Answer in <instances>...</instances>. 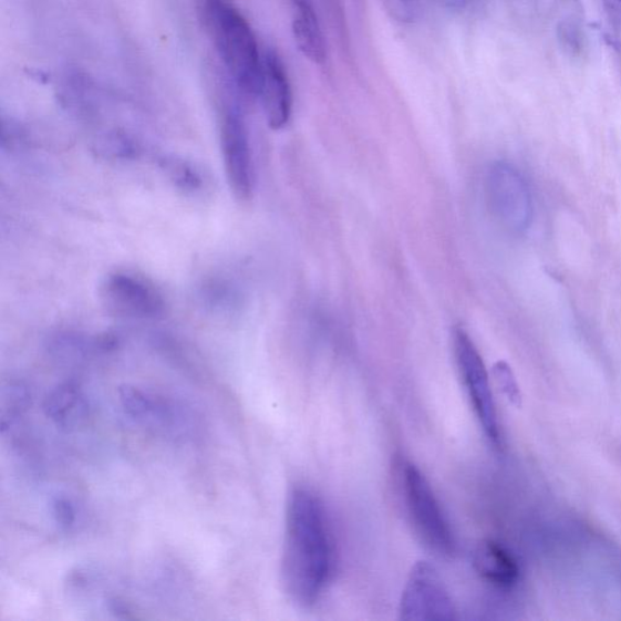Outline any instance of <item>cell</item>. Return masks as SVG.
Returning a JSON list of instances; mask_svg holds the SVG:
<instances>
[{
  "label": "cell",
  "mask_w": 621,
  "mask_h": 621,
  "mask_svg": "<svg viewBox=\"0 0 621 621\" xmlns=\"http://www.w3.org/2000/svg\"><path fill=\"white\" fill-rule=\"evenodd\" d=\"M259 99L270 128L283 130L293 110V95L284 63L272 49L263 54Z\"/></svg>",
  "instance_id": "cell-9"
},
{
  "label": "cell",
  "mask_w": 621,
  "mask_h": 621,
  "mask_svg": "<svg viewBox=\"0 0 621 621\" xmlns=\"http://www.w3.org/2000/svg\"><path fill=\"white\" fill-rule=\"evenodd\" d=\"M333 569V542L323 504L308 488L289 493L282 580L289 599L308 608L320 600Z\"/></svg>",
  "instance_id": "cell-1"
},
{
  "label": "cell",
  "mask_w": 621,
  "mask_h": 621,
  "mask_svg": "<svg viewBox=\"0 0 621 621\" xmlns=\"http://www.w3.org/2000/svg\"><path fill=\"white\" fill-rule=\"evenodd\" d=\"M494 376H496L497 383L501 391L508 399L517 404L521 401V394H519V389L516 383L515 375L511 368L506 362H498L494 365Z\"/></svg>",
  "instance_id": "cell-15"
},
{
  "label": "cell",
  "mask_w": 621,
  "mask_h": 621,
  "mask_svg": "<svg viewBox=\"0 0 621 621\" xmlns=\"http://www.w3.org/2000/svg\"><path fill=\"white\" fill-rule=\"evenodd\" d=\"M434 2L447 9H464L470 0H434Z\"/></svg>",
  "instance_id": "cell-20"
},
{
  "label": "cell",
  "mask_w": 621,
  "mask_h": 621,
  "mask_svg": "<svg viewBox=\"0 0 621 621\" xmlns=\"http://www.w3.org/2000/svg\"><path fill=\"white\" fill-rule=\"evenodd\" d=\"M485 188L494 219L508 232L527 231L534 219V201L522 174L510 163H494L487 172Z\"/></svg>",
  "instance_id": "cell-5"
},
{
  "label": "cell",
  "mask_w": 621,
  "mask_h": 621,
  "mask_svg": "<svg viewBox=\"0 0 621 621\" xmlns=\"http://www.w3.org/2000/svg\"><path fill=\"white\" fill-rule=\"evenodd\" d=\"M85 410L84 399L80 396V392L71 386L61 387L50 399L48 403V411L53 420L61 424L71 423L77 420V414L81 416Z\"/></svg>",
  "instance_id": "cell-12"
},
{
  "label": "cell",
  "mask_w": 621,
  "mask_h": 621,
  "mask_svg": "<svg viewBox=\"0 0 621 621\" xmlns=\"http://www.w3.org/2000/svg\"><path fill=\"white\" fill-rule=\"evenodd\" d=\"M453 349L456 366L479 425L493 445L499 447L500 427L487 368L475 342L462 327L454 329Z\"/></svg>",
  "instance_id": "cell-4"
},
{
  "label": "cell",
  "mask_w": 621,
  "mask_h": 621,
  "mask_svg": "<svg viewBox=\"0 0 621 621\" xmlns=\"http://www.w3.org/2000/svg\"><path fill=\"white\" fill-rule=\"evenodd\" d=\"M210 308L224 310L231 308L235 303V291L222 282L209 283L203 293Z\"/></svg>",
  "instance_id": "cell-14"
},
{
  "label": "cell",
  "mask_w": 621,
  "mask_h": 621,
  "mask_svg": "<svg viewBox=\"0 0 621 621\" xmlns=\"http://www.w3.org/2000/svg\"><path fill=\"white\" fill-rule=\"evenodd\" d=\"M400 619L445 621L455 619V607L437 569L416 562L405 584L399 608Z\"/></svg>",
  "instance_id": "cell-6"
},
{
  "label": "cell",
  "mask_w": 621,
  "mask_h": 621,
  "mask_svg": "<svg viewBox=\"0 0 621 621\" xmlns=\"http://www.w3.org/2000/svg\"><path fill=\"white\" fill-rule=\"evenodd\" d=\"M559 40L562 48L570 55H578L581 52V32L575 21L565 20L560 23Z\"/></svg>",
  "instance_id": "cell-16"
},
{
  "label": "cell",
  "mask_w": 621,
  "mask_h": 621,
  "mask_svg": "<svg viewBox=\"0 0 621 621\" xmlns=\"http://www.w3.org/2000/svg\"><path fill=\"white\" fill-rule=\"evenodd\" d=\"M55 514L58 516V521L63 525H70L73 521V509L72 506L66 500H59L55 504Z\"/></svg>",
  "instance_id": "cell-19"
},
{
  "label": "cell",
  "mask_w": 621,
  "mask_h": 621,
  "mask_svg": "<svg viewBox=\"0 0 621 621\" xmlns=\"http://www.w3.org/2000/svg\"><path fill=\"white\" fill-rule=\"evenodd\" d=\"M386 11L400 22H412L415 18V2L414 0H382Z\"/></svg>",
  "instance_id": "cell-18"
},
{
  "label": "cell",
  "mask_w": 621,
  "mask_h": 621,
  "mask_svg": "<svg viewBox=\"0 0 621 621\" xmlns=\"http://www.w3.org/2000/svg\"><path fill=\"white\" fill-rule=\"evenodd\" d=\"M100 299L112 315L128 320H156L166 311L161 291L144 278L128 272L108 275Z\"/></svg>",
  "instance_id": "cell-7"
},
{
  "label": "cell",
  "mask_w": 621,
  "mask_h": 621,
  "mask_svg": "<svg viewBox=\"0 0 621 621\" xmlns=\"http://www.w3.org/2000/svg\"><path fill=\"white\" fill-rule=\"evenodd\" d=\"M613 42L621 55V0H602Z\"/></svg>",
  "instance_id": "cell-17"
},
{
  "label": "cell",
  "mask_w": 621,
  "mask_h": 621,
  "mask_svg": "<svg viewBox=\"0 0 621 621\" xmlns=\"http://www.w3.org/2000/svg\"><path fill=\"white\" fill-rule=\"evenodd\" d=\"M402 496L411 525L425 547L441 556H452L455 539L445 513L428 480L412 463L402 465Z\"/></svg>",
  "instance_id": "cell-3"
},
{
  "label": "cell",
  "mask_w": 621,
  "mask_h": 621,
  "mask_svg": "<svg viewBox=\"0 0 621 621\" xmlns=\"http://www.w3.org/2000/svg\"><path fill=\"white\" fill-rule=\"evenodd\" d=\"M206 17L214 45L237 92L248 100L259 97L263 55L249 22L227 0H207Z\"/></svg>",
  "instance_id": "cell-2"
},
{
  "label": "cell",
  "mask_w": 621,
  "mask_h": 621,
  "mask_svg": "<svg viewBox=\"0 0 621 621\" xmlns=\"http://www.w3.org/2000/svg\"><path fill=\"white\" fill-rule=\"evenodd\" d=\"M220 144L227 183L239 200H249L255 192V164H252L249 134L242 113L230 106L222 113Z\"/></svg>",
  "instance_id": "cell-8"
},
{
  "label": "cell",
  "mask_w": 621,
  "mask_h": 621,
  "mask_svg": "<svg viewBox=\"0 0 621 621\" xmlns=\"http://www.w3.org/2000/svg\"><path fill=\"white\" fill-rule=\"evenodd\" d=\"M293 33L303 56L314 63L325 61L327 49L322 29L308 0H296Z\"/></svg>",
  "instance_id": "cell-11"
},
{
  "label": "cell",
  "mask_w": 621,
  "mask_h": 621,
  "mask_svg": "<svg viewBox=\"0 0 621 621\" xmlns=\"http://www.w3.org/2000/svg\"><path fill=\"white\" fill-rule=\"evenodd\" d=\"M474 566L482 579L499 589H513L519 579L515 557L498 542L482 541L475 550Z\"/></svg>",
  "instance_id": "cell-10"
},
{
  "label": "cell",
  "mask_w": 621,
  "mask_h": 621,
  "mask_svg": "<svg viewBox=\"0 0 621 621\" xmlns=\"http://www.w3.org/2000/svg\"><path fill=\"white\" fill-rule=\"evenodd\" d=\"M161 167L166 172L170 182L182 192L196 193L203 186L201 175L192 163L167 157L161 161Z\"/></svg>",
  "instance_id": "cell-13"
}]
</instances>
